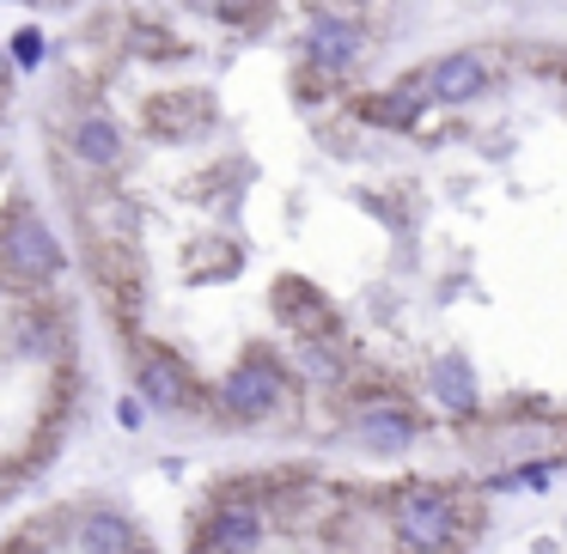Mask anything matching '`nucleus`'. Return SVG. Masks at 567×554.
<instances>
[{
	"mask_svg": "<svg viewBox=\"0 0 567 554\" xmlns=\"http://www.w3.org/2000/svg\"><path fill=\"white\" fill-rule=\"evenodd\" d=\"M0 250H7V269H13L19 281H55V274H62V262H68L62 244H55V232L38 220V213H19Z\"/></svg>",
	"mask_w": 567,
	"mask_h": 554,
	"instance_id": "0eeeda50",
	"label": "nucleus"
},
{
	"mask_svg": "<svg viewBox=\"0 0 567 554\" xmlns=\"http://www.w3.org/2000/svg\"><path fill=\"white\" fill-rule=\"evenodd\" d=\"M281 396H287V372L275 366L269 354H250L245 366H233L220 384V408L238 427H262V420L281 408Z\"/></svg>",
	"mask_w": 567,
	"mask_h": 554,
	"instance_id": "f03ea898",
	"label": "nucleus"
},
{
	"mask_svg": "<svg viewBox=\"0 0 567 554\" xmlns=\"http://www.w3.org/2000/svg\"><path fill=\"white\" fill-rule=\"evenodd\" d=\"M275 311L299 330V342H306V335H336V305L318 293V286H306V281L275 286Z\"/></svg>",
	"mask_w": 567,
	"mask_h": 554,
	"instance_id": "9b49d317",
	"label": "nucleus"
},
{
	"mask_svg": "<svg viewBox=\"0 0 567 554\" xmlns=\"http://www.w3.org/2000/svg\"><path fill=\"white\" fill-rule=\"evenodd\" d=\"M360 55H367V31H360V19L348 13H311L306 19V62L318 67V74L342 80L360 67Z\"/></svg>",
	"mask_w": 567,
	"mask_h": 554,
	"instance_id": "20e7f679",
	"label": "nucleus"
},
{
	"mask_svg": "<svg viewBox=\"0 0 567 554\" xmlns=\"http://www.w3.org/2000/svg\"><path fill=\"white\" fill-rule=\"evenodd\" d=\"M513 475H518V488H549L555 463H525V469H513Z\"/></svg>",
	"mask_w": 567,
	"mask_h": 554,
	"instance_id": "dca6fc26",
	"label": "nucleus"
},
{
	"mask_svg": "<svg viewBox=\"0 0 567 554\" xmlns=\"http://www.w3.org/2000/svg\"><path fill=\"white\" fill-rule=\"evenodd\" d=\"M202 536H208V548H214V554H257L262 542H269V512H262V500L226 493V500L208 512Z\"/></svg>",
	"mask_w": 567,
	"mask_h": 554,
	"instance_id": "39448f33",
	"label": "nucleus"
},
{
	"mask_svg": "<svg viewBox=\"0 0 567 554\" xmlns=\"http://www.w3.org/2000/svg\"><path fill=\"white\" fill-rule=\"evenodd\" d=\"M128 554H153V548H141V542H135V548H128Z\"/></svg>",
	"mask_w": 567,
	"mask_h": 554,
	"instance_id": "f3484780",
	"label": "nucleus"
},
{
	"mask_svg": "<svg viewBox=\"0 0 567 554\" xmlns=\"http://www.w3.org/2000/svg\"><path fill=\"white\" fill-rule=\"evenodd\" d=\"M348 432H354V445L372 457H403L409 445L421 439V415L403 396H367V403H354V415H348Z\"/></svg>",
	"mask_w": 567,
	"mask_h": 554,
	"instance_id": "7ed1b4c3",
	"label": "nucleus"
},
{
	"mask_svg": "<svg viewBox=\"0 0 567 554\" xmlns=\"http://www.w3.org/2000/svg\"><path fill=\"white\" fill-rule=\"evenodd\" d=\"M43 55H50V43H43V31H38V25H25V31L13 38V62H19V67H38Z\"/></svg>",
	"mask_w": 567,
	"mask_h": 554,
	"instance_id": "2eb2a0df",
	"label": "nucleus"
},
{
	"mask_svg": "<svg viewBox=\"0 0 567 554\" xmlns=\"http://www.w3.org/2000/svg\"><path fill=\"white\" fill-rule=\"evenodd\" d=\"M74 153L86 165H99V171H111V165L123 159V128H116L111 116H86V123L74 128Z\"/></svg>",
	"mask_w": 567,
	"mask_h": 554,
	"instance_id": "ddd939ff",
	"label": "nucleus"
},
{
	"mask_svg": "<svg viewBox=\"0 0 567 554\" xmlns=\"http://www.w3.org/2000/svg\"><path fill=\"white\" fill-rule=\"evenodd\" d=\"M427 390L440 396V408H445V415H457V420H470L482 408L476 372H470L464 354H440V359H433V366H427Z\"/></svg>",
	"mask_w": 567,
	"mask_h": 554,
	"instance_id": "9d476101",
	"label": "nucleus"
},
{
	"mask_svg": "<svg viewBox=\"0 0 567 554\" xmlns=\"http://www.w3.org/2000/svg\"><path fill=\"white\" fill-rule=\"evenodd\" d=\"M135 384H141V396H147L153 408H189L196 403V384H189V366L177 354H165V347H147L141 354V366H135Z\"/></svg>",
	"mask_w": 567,
	"mask_h": 554,
	"instance_id": "6e6552de",
	"label": "nucleus"
},
{
	"mask_svg": "<svg viewBox=\"0 0 567 554\" xmlns=\"http://www.w3.org/2000/svg\"><path fill=\"white\" fill-rule=\"evenodd\" d=\"M427 104H433L427 98V80L409 74V80H396V86L360 98V116H367V123H379V128H415V116L427 111Z\"/></svg>",
	"mask_w": 567,
	"mask_h": 554,
	"instance_id": "1a4fd4ad",
	"label": "nucleus"
},
{
	"mask_svg": "<svg viewBox=\"0 0 567 554\" xmlns=\"http://www.w3.org/2000/svg\"><path fill=\"white\" fill-rule=\"evenodd\" d=\"M384 524H391V542L403 554H445V548H457V536H464L476 518H470L464 500H457L452 488H440V481H409V488L391 493Z\"/></svg>",
	"mask_w": 567,
	"mask_h": 554,
	"instance_id": "f257e3e1",
	"label": "nucleus"
},
{
	"mask_svg": "<svg viewBox=\"0 0 567 554\" xmlns=\"http://www.w3.org/2000/svg\"><path fill=\"white\" fill-rule=\"evenodd\" d=\"M80 548L86 554H128L135 548V524L123 512H86L80 518Z\"/></svg>",
	"mask_w": 567,
	"mask_h": 554,
	"instance_id": "f8f14e48",
	"label": "nucleus"
},
{
	"mask_svg": "<svg viewBox=\"0 0 567 554\" xmlns=\"http://www.w3.org/2000/svg\"><path fill=\"white\" fill-rule=\"evenodd\" d=\"M421 80H427L433 104H476L482 92L494 86V67H488V55H476V50H452V55L421 67Z\"/></svg>",
	"mask_w": 567,
	"mask_h": 554,
	"instance_id": "423d86ee",
	"label": "nucleus"
},
{
	"mask_svg": "<svg viewBox=\"0 0 567 554\" xmlns=\"http://www.w3.org/2000/svg\"><path fill=\"white\" fill-rule=\"evenodd\" d=\"M299 372H311V384H342V354L330 347V335H306L299 342Z\"/></svg>",
	"mask_w": 567,
	"mask_h": 554,
	"instance_id": "4468645a",
	"label": "nucleus"
}]
</instances>
